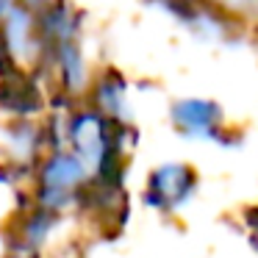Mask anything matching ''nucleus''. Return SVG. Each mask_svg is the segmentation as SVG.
Here are the masks:
<instances>
[{
	"mask_svg": "<svg viewBox=\"0 0 258 258\" xmlns=\"http://www.w3.org/2000/svg\"><path fill=\"white\" fill-rule=\"evenodd\" d=\"M247 222H250V219H247ZM250 228H252V230H255V233H258V217H252V222H250Z\"/></svg>",
	"mask_w": 258,
	"mask_h": 258,
	"instance_id": "obj_3",
	"label": "nucleus"
},
{
	"mask_svg": "<svg viewBox=\"0 0 258 258\" xmlns=\"http://www.w3.org/2000/svg\"><path fill=\"white\" fill-rule=\"evenodd\" d=\"M195 172L189 167H161L153 172L147 186V200L158 208H175L183 206L189 195L195 191Z\"/></svg>",
	"mask_w": 258,
	"mask_h": 258,
	"instance_id": "obj_1",
	"label": "nucleus"
},
{
	"mask_svg": "<svg viewBox=\"0 0 258 258\" xmlns=\"http://www.w3.org/2000/svg\"><path fill=\"white\" fill-rule=\"evenodd\" d=\"M172 119L178 131H183L186 136H197V139L208 136L211 139L222 125V111L208 100H180L172 108Z\"/></svg>",
	"mask_w": 258,
	"mask_h": 258,
	"instance_id": "obj_2",
	"label": "nucleus"
}]
</instances>
